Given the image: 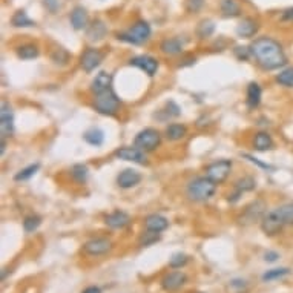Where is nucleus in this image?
<instances>
[{"label": "nucleus", "instance_id": "f257e3e1", "mask_svg": "<svg viewBox=\"0 0 293 293\" xmlns=\"http://www.w3.org/2000/svg\"><path fill=\"white\" fill-rule=\"evenodd\" d=\"M250 54L255 57L258 65L267 71L283 68L287 63L283 46L277 40L270 38V37L257 38L254 43L250 45Z\"/></svg>", "mask_w": 293, "mask_h": 293}, {"label": "nucleus", "instance_id": "f03ea898", "mask_svg": "<svg viewBox=\"0 0 293 293\" xmlns=\"http://www.w3.org/2000/svg\"><path fill=\"white\" fill-rule=\"evenodd\" d=\"M217 191V184L209 180L207 177H197L189 181L186 187V194L192 201H207L209 198H212Z\"/></svg>", "mask_w": 293, "mask_h": 293}, {"label": "nucleus", "instance_id": "7ed1b4c3", "mask_svg": "<svg viewBox=\"0 0 293 293\" xmlns=\"http://www.w3.org/2000/svg\"><path fill=\"white\" fill-rule=\"evenodd\" d=\"M120 98L112 89H108L101 94H95L92 106L101 115H115L120 109Z\"/></svg>", "mask_w": 293, "mask_h": 293}, {"label": "nucleus", "instance_id": "20e7f679", "mask_svg": "<svg viewBox=\"0 0 293 293\" xmlns=\"http://www.w3.org/2000/svg\"><path fill=\"white\" fill-rule=\"evenodd\" d=\"M151 26L148 22H140L134 23L128 32H123V34H118V40H123V41H128V43H132V45H141L144 43L146 40L151 37Z\"/></svg>", "mask_w": 293, "mask_h": 293}, {"label": "nucleus", "instance_id": "39448f33", "mask_svg": "<svg viewBox=\"0 0 293 293\" xmlns=\"http://www.w3.org/2000/svg\"><path fill=\"white\" fill-rule=\"evenodd\" d=\"M137 148H140L144 152H151L154 149H157L160 143H161V135L157 129L152 128H146L143 131H140L134 140Z\"/></svg>", "mask_w": 293, "mask_h": 293}, {"label": "nucleus", "instance_id": "423d86ee", "mask_svg": "<svg viewBox=\"0 0 293 293\" xmlns=\"http://www.w3.org/2000/svg\"><path fill=\"white\" fill-rule=\"evenodd\" d=\"M284 226H286V221L281 217V214L278 212V209L267 212L263 217V220H261V229H263V232L267 237H275V235H278L281 230L284 229Z\"/></svg>", "mask_w": 293, "mask_h": 293}, {"label": "nucleus", "instance_id": "0eeeda50", "mask_svg": "<svg viewBox=\"0 0 293 293\" xmlns=\"http://www.w3.org/2000/svg\"><path fill=\"white\" fill-rule=\"evenodd\" d=\"M266 209H267V206L263 200L252 201L249 206H246V209L243 211V214L240 217V223L244 226H249V224L257 223V221H261L263 217L267 214Z\"/></svg>", "mask_w": 293, "mask_h": 293}, {"label": "nucleus", "instance_id": "6e6552de", "mask_svg": "<svg viewBox=\"0 0 293 293\" xmlns=\"http://www.w3.org/2000/svg\"><path fill=\"white\" fill-rule=\"evenodd\" d=\"M230 171H232V161L229 160H218L206 167V177L212 180L215 184H221L229 177Z\"/></svg>", "mask_w": 293, "mask_h": 293}, {"label": "nucleus", "instance_id": "1a4fd4ad", "mask_svg": "<svg viewBox=\"0 0 293 293\" xmlns=\"http://www.w3.org/2000/svg\"><path fill=\"white\" fill-rule=\"evenodd\" d=\"M14 132V112L12 108L6 101H2V108H0V134L2 138L11 137Z\"/></svg>", "mask_w": 293, "mask_h": 293}, {"label": "nucleus", "instance_id": "9d476101", "mask_svg": "<svg viewBox=\"0 0 293 293\" xmlns=\"http://www.w3.org/2000/svg\"><path fill=\"white\" fill-rule=\"evenodd\" d=\"M111 249H112V243L106 238H94L83 244V252L89 257L104 255V254L111 252Z\"/></svg>", "mask_w": 293, "mask_h": 293}, {"label": "nucleus", "instance_id": "9b49d317", "mask_svg": "<svg viewBox=\"0 0 293 293\" xmlns=\"http://www.w3.org/2000/svg\"><path fill=\"white\" fill-rule=\"evenodd\" d=\"M115 157L120 158V160H124V161H132V163H137V164H148V158L144 155V151H141L140 148H120L115 151Z\"/></svg>", "mask_w": 293, "mask_h": 293}, {"label": "nucleus", "instance_id": "f8f14e48", "mask_svg": "<svg viewBox=\"0 0 293 293\" xmlns=\"http://www.w3.org/2000/svg\"><path fill=\"white\" fill-rule=\"evenodd\" d=\"M129 63L141 71H144L149 77L155 75L157 74V69H158V60L151 57V55H138V57H134L131 58Z\"/></svg>", "mask_w": 293, "mask_h": 293}, {"label": "nucleus", "instance_id": "ddd939ff", "mask_svg": "<svg viewBox=\"0 0 293 293\" xmlns=\"http://www.w3.org/2000/svg\"><path fill=\"white\" fill-rule=\"evenodd\" d=\"M101 61H103V54L95 48H89L81 54V68L86 72L94 71Z\"/></svg>", "mask_w": 293, "mask_h": 293}, {"label": "nucleus", "instance_id": "4468645a", "mask_svg": "<svg viewBox=\"0 0 293 293\" xmlns=\"http://www.w3.org/2000/svg\"><path fill=\"white\" fill-rule=\"evenodd\" d=\"M141 181V175L135 169H124L117 175V184L121 189H131Z\"/></svg>", "mask_w": 293, "mask_h": 293}, {"label": "nucleus", "instance_id": "2eb2a0df", "mask_svg": "<svg viewBox=\"0 0 293 293\" xmlns=\"http://www.w3.org/2000/svg\"><path fill=\"white\" fill-rule=\"evenodd\" d=\"M186 275L180 270H175V272H171V274H167L163 280H161V287L167 292H174L177 289H180L184 283H186Z\"/></svg>", "mask_w": 293, "mask_h": 293}, {"label": "nucleus", "instance_id": "dca6fc26", "mask_svg": "<svg viewBox=\"0 0 293 293\" xmlns=\"http://www.w3.org/2000/svg\"><path fill=\"white\" fill-rule=\"evenodd\" d=\"M111 85H112V74H109L106 71H101L92 80V83H91V91L94 94H101L104 91L111 89Z\"/></svg>", "mask_w": 293, "mask_h": 293}, {"label": "nucleus", "instance_id": "f3484780", "mask_svg": "<svg viewBox=\"0 0 293 293\" xmlns=\"http://www.w3.org/2000/svg\"><path fill=\"white\" fill-rule=\"evenodd\" d=\"M104 223L111 229H123L131 223V217L123 211H115L104 218Z\"/></svg>", "mask_w": 293, "mask_h": 293}, {"label": "nucleus", "instance_id": "a211bd4d", "mask_svg": "<svg viewBox=\"0 0 293 293\" xmlns=\"http://www.w3.org/2000/svg\"><path fill=\"white\" fill-rule=\"evenodd\" d=\"M144 227L146 230H151V232H163V230H166L167 227H169V221H167V218L161 217V215H157V214H152L149 215L148 218L144 220Z\"/></svg>", "mask_w": 293, "mask_h": 293}, {"label": "nucleus", "instance_id": "6ab92c4d", "mask_svg": "<svg viewBox=\"0 0 293 293\" xmlns=\"http://www.w3.org/2000/svg\"><path fill=\"white\" fill-rule=\"evenodd\" d=\"M88 22H89V17H88V12L85 8L81 6H77L72 9L71 12V25L74 29L80 31V29H85L88 26Z\"/></svg>", "mask_w": 293, "mask_h": 293}, {"label": "nucleus", "instance_id": "aec40b11", "mask_svg": "<svg viewBox=\"0 0 293 293\" xmlns=\"http://www.w3.org/2000/svg\"><path fill=\"white\" fill-rule=\"evenodd\" d=\"M258 23L252 18H243V22L237 26V34L243 38L254 37L258 31Z\"/></svg>", "mask_w": 293, "mask_h": 293}, {"label": "nucleus", "instance_id": "412c9836", "mask_svg": "<svg viewBox=\"0 0 293 293\" xmlns=\"http://www.w3.org/2000/svg\"><path fill=\"white\" fill-rule=\"evenodd\" d=\"M235 187H237V194L234 195L232 200H230L232 203L237 201V200L240 198L241 194L254 191L255 187H257V181H255V178H252V177H243V178H240V180L235 183Z\"/></svg>", "mask_w": 293, "mask_h": 293}, {"label": "nucleus", "instance_id": "4be33fe9", "mask_svg": "<svg viewBox=\"0 0 293 293\" xmlns=\"http://www.w3.org/2000/svg\"><path fill=\"white\" fill-rule=\"evenodd\" d=\"M261 95H263V91H261V86L258 83H250L247 86V104L249 108H257L258 104L261 103Z\"/></svg>", "mask_w": 293, "mask_h": 293}, {"label": "nucleus", "instance_id": "5701e85b", "mask_svg": "<svg viewBox=\"0 0 293 293\" xmlns=\"http://www.w3.org/2000/svg\"><path fill=\"white\" fill-rule=\"evenodd\" d=\"M160 49L167 55H177L183 51V43L175 37L174 38H166V40L161 41Z\"/></svg>", "mask_w": 293, "mask_h": 293}, {"label": "nucleus", "instance_id": "b1692460", "mask_svg": "<svg viewBox=\"0 0 293 293\" xmlns=\"http://www.w3.org/2000/svg\"><path fill=\"white\" fill-rule=\"evenodd\" d=\"M106 32H108V28L101 22V20H95V22L88 28V37L92 41L101 40L104 35H106Z\"/></svg>", "mask_w": 293, "mask_h": 293}, {"label": "nucleus", "instance_id": "393cba45", "mask_svg": "<svg viewBox=\"0 0 293 293\" xmlns=\"http://www.w3.org/2000/svg\"><path fill=\"white\" fill-rule=\"evenodd\" d=\"M272 146H274V140L272 137L267 134V132H258L254 138V148L257 151H269L272 149Z\"/></svg>", "mask_w": 293, "mask_h": 293}, {"label": "nucleus", "instance_id": "a878e982", "mask_svg": "<svg viewBox=\"0 0 293 293\" xmlns=\"http://www.w3.org/2000/svg\"><path fill=\"white\" fill-rule=\"evenodd\" d=\"M220 8H221V12L224 17H237L241 12L240 3L237 2V0H221Z\"/></svg>", "mask_w": 293, "mask_h": 293}, {"label": "nucleus", "instance_id": "bb28decb", "mask_svg": "<svg viewBox=\"0 0 293 293\" xmlns=\"http://www.w3.org/2000/svg\"><path fill=\"white\" fill-rule=\"evenodd\" d=\"M11 23L15 28H31V26H35V22L28 17V14L25 11H17L11 17Z\"/></svg>", "mask_w": 293, "mask_h": 293}, {"label": "nucleus", "instance_id": "cd10ccee", "mask_svg": "<svg viewBox=\"0 0 293 293\" xmlns=\"http://www.w3.org/2000/svg\"><path fill=\"white\" fill-rule=\"evenodd\" d=\"M187 129L184 124H178V123H174V124H169V126L166 128V138L171 140V141H177V140H181L184 135H186Z\"/></svg>", "mask_w": 293, "mask_h": 293}, {"label": "nucleus", "instance_id": "c85d7f7f", "mask_svg": "<svg viewBox=\"0 0 293 293\" xmlns=\"http://www.w3.org/2000/svg\"><path fill=\"white\" fill-rule=\"evenodd\" d=\"M83 138H85V141H86L88 144L95 146V148H97V146H101V144H103V141H104V134H103V131H100V129H97V128H92V129H89V131L85 132Z\"/></svg>", "mask_w": 293, "mask_h": 293}, {"label": "nucleus", "instance_id": "c756f323", "mask_svg": "<svg viewBox=\"0 0 293 293\" xmlns=\"http://www.w3.org/2000/svg\"><path fill=\"white\" fill-rule=\"evenodd\" d=\"M215 31V23L211 22V20H203L200 22V25L197 26V35L200 38H206V37H211Z\"/></svg>", "mask_w": 293, "mask_h": 293}, {"label": "nucleus", "instance_id": "7c9ffc66", "mask_svg": "<svg viewBox=\"0 0 293 293\" xmlns=\"http://www.w3.org/2000/svg\"><path fill=\"white\" fill-rule=\"evenodd\" d=\"M290 274V270L287 267H280V269H272V270H267L266 274L263 275V281L269 283V281H275V280H280L286 275Z\"/></svg>", "mask_w": 293, "mask_h": 293}, {"label": "nucleus", "instance_id": "2f4dec72", "mask_svg": "<svg viewBox=\"0 0 293 293\" xmlns=\"http://www.w3.org/2000/svg\"><path fill=\"white\" fill-rule=\"evenodd\" d=\"M17 55L22 60H32V58L38 57V49L34 45H23L17 49Z\"/></svg>", "mask_w": 293, "mask_h": 293}, {"label": "nucleus", "instance_id": "473e14b6", "mask_svg": "<svg viewBox=\"0 0 293 293\" xmlns=\"http://www.w3.org/2000/svg\"><path fill=\"white\" fill-rule=\"evenodd\" d=\"M71 175L77 183H85L88 180V167L85 164H75L71 169Z\"/></svg>", "mask_w": 293, "mask_h": 293}, {"label": "nucleus", "instance_id": "72a5a7b5", "mask_svg": "<svg viewBox=\"0 0 293 293\" xmlns=\"http://www.w3.org/2000/svg\"><path fill=\"white\" fill-rule=\"evenodd\" d=\"M277 81L280 83L281 86L293 88V66H292V68H287V69H284V71H281V72L277 75Z\"/></svg>", "mask_w": 293, "mask_h": 293}, {"label": "nucleus", "instance_id": "f704fd0d", "mask_svg": "<svg viewBox=\"0 0 293 293\" xmlns=\"http://www.w3.org/2000/svg\"><path fill=\"white\" fill-rule=\"evenodd\" d=\"M38 167H40V164H38V163H35V164H29L28 167H25V169H22L18 174H15L14 180H15V181H25V180H29L31 177H34V175H35V172L38 171Z\"/></svg>", "mask_w": 293, "mask_h": 293}, {"label": "nucleus", "instance_id": "c9c22d12", "mask_svg": "<svg viewBox=\"0 0 293 293\" xmlns=\"http://www.w3.org/2000/svg\"><path fill=\"white\" fill-rule=\"evenodd\" d=\"M40 224H41V218L37 217V215H31V217H26L23 220V229H25L26 234L35 232V230L40 227Z\"/></svg>", "mask_w": 293, "mask_h": 293}, {"label": "nucleus", "instance_id": "e433bc0d", "mask_svg": "<svg viewBox=\"0 0 293 293\" xmlns=\"http://www.w3.org/2000/svg\"><path fill=\"white\" fill-rule=\"evenodd\" d=\"M278 209V212L281 214V217L284 218L286 224H290L293 226V203H287V204H283Z\"/></svg>", "mask_w": 293, "mask_h": 293}, {"label": "nucleus", "instance_id": "4c0bfd02", "mask_svg": "<svg viewBox=\"0 0 293 293\" xmlns=\"http://www.w3.org/2000/svg\"><path fill=\"white\" fill-rule=\"evenodd\" d=\"M160 240V234L157 232H151V230H148L141 238H140V246L141 247H148V246H152L154 243H157Z\"/></svg>", "mask_w": 293, "mask_h": 293}, {"label": "nucleus", "instance_id": "58836bf2", "mask_svg": "<svg viewBox=\"0 0 293 293\" xmlns=\"http://www.w3.org/2000/svg\"><path fill=\"white\" fill-rule=\"evenodd\" d=\"M186 264H187V257L184 254H175V255H172V258L169 261V267H172V269H181Z\"/></svg>", "mask_w": 293, "mask_h": 293}, {"label": "nucleus", "instance_id": "ea45409f", "mask_svg": "<svg viewBox=\"0 0 293 293\" xmlns=\"http://www.w3.org/2000/svg\"><path fill=\"white\" fill-rule=\"evenodd\" d=\"M69 58V54L65 51V49H55V52L52 54V60L55 61V63H66Z\"/></svg>", "mask_w": 293, "mask_h": 293}, {"label": "nucleus", "instance_id": "a19ab883", "mask_svg": "<svg viewBox=\"0 0 293 293\" xmlns=\"http://www.w3.org/2000/svg\"><path fill=\"white\" fill-rule=\"evenodd\" d=\"M167 114H169V117H178L180 114H181V111H180V108L177 106V103H174V101H167Z\"/></svg>", "mask_w": 293, "mask_h": 293}, {"label": "nucleus", "instance_id": "79ce46f5", "mask_svg": "<svg viewBox=\"0 0 293 293\" xmlns=\"http://www.w3.org/2000/svg\"><path fill=\"white\" fill-rule=\"evenodd\" d=\"M187 9L189 11H198L204 5V0H187Z\"/></svg>", "mask_w": 293, "mask_h": 293}, {"label": "nucleus", "instance_id": "37998d69", "mask_svg": "<svg viewBox=\"0 0 293 293\" xmlns=\"http://www.w3.org/2000/svg\"><path fill=\"white\" fill-rule=\"evenodd\" d=\"M278 258H280V254L278 252H274V250H269V252L264 254V260L269 261V263H275Z\"/></svg>", "mask_w": 293, "mask_h": 293}, {"label": "nucleus", "instance_id": "c03bdc74", "mask_svg": "<svg viewBox=\"0 0 293 293\" xmlns=\"http://www.w3.org/2000/svg\"><path fill=\"white\" fill-rule=\"evenodd\" d=\"M244 157L246 158H249L250 161H252V163H257L258 166H261V167H264V169H274V167H272V166H269V164H264V163H261V161H258V158H254L252 155H247V154H244Z\"/></svg>", "mask_w": 293, "mask_h": 293}, {"label": "nucleus", "instance_id": "a18cd8bd", "mask_svg": "<svg viewBox=\"0 0 293 293\" xmlns=\"http://www.w3.org/2000/svg\"><path fill=\"white\" fill-rule=\"evenodd\" d=\"M81 293H101V289L97 287V286H89V287H86L85 290H83Z\"/></svg>", "mask_w": 293, "mask_h": 293}, {"label": "nucleus", "instance_id": "49530a36", "mask_svg": "<svg viewBox=\"0 0 293 293\" xmlns=\"http://www.w3.org/2000/svg\"><path fill=\"white\" fill-rule=\"evenodd\" d=\"M283 18H284V20H293V8H290V9L284 11Z\"/></svg>", "mask_w": 293, "mask_h": 293}, {"label": "nucleus", "instance_id": "de8ad7c7", "mask_svg": "<svg viewBox=\"0 0 293 293\" xmlns=\"http://www.w3.org/2000/svg\"><path fill=\"white\" fill-rule=\"evenodd\" d=\"M45 5H46V6H49V8H51V11H55L57 2H55V0H46V2H45Z\"/></svg>", "mask_w": 293, "mask_h": 293}, {"label": "nucleus", "instance_id": "09e8293b", "mask_svg": "<svg viewBox=\"0 0 293 293\" xmlns=\"http://www.w3.org/2000/svg\"><path fill=\"white\" fill-rule=\"evenodd\" d=\"M232 286H234V287H246V283L241 281V280H235V281L232 283Z\"/></svg>", "mask_w": 293, "mask_h": 293}]
</instances>
